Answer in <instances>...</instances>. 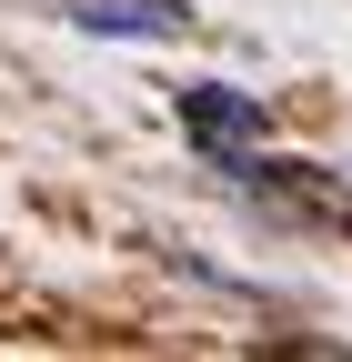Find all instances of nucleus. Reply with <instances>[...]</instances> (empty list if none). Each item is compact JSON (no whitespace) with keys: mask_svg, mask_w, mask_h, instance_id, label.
Listing matches in <instances>:
<instances>
[{"mask_svg":"<svg viewBox=\"0 0 352 362\" xmlns=\"http://www.w3.org/2000/svg\"><path fill=\"white\" fill-rule=\"evenodd\" d=\"M182 131H192V151H242L262 141V90H232V81H192L182 90Z\"/></svg>","mask_w":352,"mask_h":362,"instance_id":"f257e3e1","label":"nucleus"},{"mask_svg":"<svg viewBox=\"0 0 352 362\" xmlns=\"http://www.w3.org/2000/svg\"><path fill=\"white\" fill-rule=\"evenodd\" d=\"M71 30H91V40H182L192 11L182 0H71Z\"/></svg>","mask_w":352,"mask_h":362,"instance_id":"f03ea898","label":"nucleus"}]
</instances>
